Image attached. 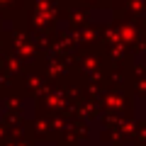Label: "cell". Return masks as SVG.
Segmentation results:
<instances>
[]
</instances>
